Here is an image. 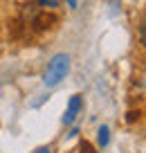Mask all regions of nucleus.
Wrapping results in <instances>:
<instances>
[{"label": "nucleus", "mask_w": 146, "mask_h": 153, "mask_svg": "<svg viewBox=\"0 0 146 153\" xmlns=\"http://www.w3.org/2000/svg\"><path fill=\"white\" fill-rule=\"evenodd\" d=\"M67 70H70V56H67V54H56L45 68V74H43L45 86L52 88V86H56V83H61V79H65Z\"/></svg>", "instance_id": "obj_1"}, {"label": "nucleus", "mask_w": 146, "mask_h": 153, "mask_svg": "<svg viewBox=\"0 0 146 153\" xmlns=\"http://www.w3.org/2000/svg\"><path fill=\"white\" fill-rule=\"evenodd\" d=\"M81 108H83V99H81V95H72L70 104H67V110H65V115H63V124H65V126L74 124V120H76V115H79Z\"/></svg>", "instance_id": "obj_2"}, {"label": "nucleus", "mask_w": 146, "mask_h": 153, "mask_svg": "<svg viewBox=\"0 0 146 153\" xmlns=\"http://www.w3.org/2000/svg\"><path fill=\"white\" fill-rule=\"evenodd\" d=\"M41 11H43L41 2H27L20 9V18H23V23H34V20H38Z\"/></svg>", "instance_id": "obj_3"}, {"label": "nucleus", "mask_w": 146, "mask_h": 153, "mask_svg": "<svg viewBox=\"0 0 146 153\" xmlns=\"http://www.w3.org/2000/svg\"><path fill=\"white\" fill-rule=\"evenodd\" d=\"M97 142H99L101 149L108 146V142H110V128H108V126H101V128L97 131Z\"/></svg>", "instance_id": "obj_4"}, {"label": "nucleus", "mask_w": 146, "mask_h": 153, "mask_svg": "<svg viewBox=\"0 0 146 153\" xmlns=\"http://www.w3.org/2000/svg\"><path fill=\"white\" fill-rule=\"evenodd\" d=\"M41 7H50V9H56L59 7V0H38Z\"/></svg>", "instance_id": "obj_5"}, {"label": "nucleus", "mask_w": 146, "mask_h": 153, "mask_svg": "<svg viewBox=\"0 0 146 153\" xmlns=\"http://www.w3.org/2000/svg\"><path fill=\"white\" fill-rule=\"evenodd\" d=\"M81 153H94L92 144H90V142H85V140H83V142H81Z\"/></svg>", "instance_id": "obj_6"}, {"label": "nucleus", "mask_w": 146, "mask_h": 153, "mask_svg": "<svg viewBox=\"0 0 146 153\" xmlns=\"http://www.w3.org/2000/svg\"><path fill=\"white\" fill-rule=\"evenodd\" d=\"M65 2H67L70 9H76V5H79V0H65Z\"/></svg>", "instance_id": "obj_7"}, {"label": "nucleus", "mask_w": 146, "mask_h": 153, "mask_svg": "<svg viewBox=\"0 0 146 153\" xmlns=\"http://www.w3.org/2000/svg\"><path fill=\"white\" fill-rule=\"evenodd\" d=\"M34 153H50V146H38Z\"/></svg>", "instance_id": "obj_8"}]
</instances>
